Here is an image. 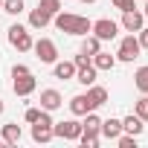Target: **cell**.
<instances>
[{"instance_id":"cell-27","label":"cell","mask_w":148,"mask_h":148,"mask_svg":"<svg viewBox=\"0 0 148 148\" xmlns=\"http://www.w3.org/2000/svg\"><path fill=\"white\" fill-rule=\"evenodd\" d=\"M73 64H76V67H87V64H93V55H87V52H79L76 58H73Z\"/></svg>"},{"instance_id":"cell-14","label":"cell","mask_w":148,"mask_h":148,"mask_svg":"<svg viewBox=\"0 0 148 148\" xmlns=\"http://www.w3.org/2000/svg\"><path fill=\"white\" fill-rule=\"evenodd\" d=\"M99 134H102L105 139H116V136L122 134V119H105L102 128H99Z\"/></svg>"},{"instance_id":"cell-1","label":"cell","mask_w":148,"mask_h":148,"mask_svg":"<svg viewBox=\"0 0 148 148\" xmlns=\"http://www.w3.org/2000/svg\"><path fill=\"white\" fill-rule=\"evenodd\" d=\"M52 21L67 35H90V29H93V21H87L82 15H70V12H58V15H52Z\"/></svg>"},{"instance_id":"cell-28","label":"cell","mask_w":148,"mask_h":148,"mask_svg":"<svg viewBox=\"0 0 148 148\" xmlns=\"http://www.w3.org/2000/svg\"><path fill=\"white\" fill-rule=\"evenodd\" d=\"M79 142H82L84 148H96V145H99V136H90V134H82V136H79Z\"/></svg>"},{"instance_id":"cell-26","label":"cell","mask_w":148,"mask_h":148,"mask_svg":"<svg viewBox=\"0 0 148 148\" xmlns=\"http://www.w3.org/2000/svg\"><path fill=\"white\" fill-rule=\"evenodd\" d=\"M134 113H136L142 122H148V99H139V102H136V108H134Z\"/></svg>"},{"instance_id":"cell-2","label":"cell","mask_w":148,"mask_h":148,"mask_svg":"<svg viewBox=\"0 0 148 148\" xmlns=\"http://www.w3.org/2000/svg\"><path fill=\"white\" fill-rule=\"evenodd\" d=\"M32 139L41 142V145L52 139V116H49V110H41V116L32 122Z\"/></svg>"},{"instance_id":"cell-8","label":"cell","mask_w":148,"mask_h":148,"mask_svg":"<svg viewBox=\"0 0 148 148\" xmlns=\"http://www.w3.org/2000/svg\"><path fill=\"white\" fill-rule=\"evenodd\" d=\"M139 49H142V47H139V41H136V38H134V32H131L128 38H122L116 58H119V61H134V58L139 55Z\"/></svg>"},{"instance_id":"cell-33","label":"cell","mask_w":148,"mask_h":148,"mask_svg":"<svg viewBox=\"0 0 148 148\" xmlns=\"http://www.w3.org/2000/svg\"><path fill=\"white\" fill-rule=\"evenodd\" d=\"M3 110H6V105H3V99H0V116H3Z\"/></svg>"},{"instance_id":"cell-32","label":"cell","mask_w":148,"mask_h":148,"mask_svg":"<svg viewBox=\"0 0 148 148\" xmlns=\"http://www.w3.org/2000/svg\"><path fill=\"white\" fill-rule=\"evenodd\" d=\"M136 41H139L142 49H148V29H139V38H136Z\"/></svg>"},{"instance_id":"cell-17","label":"cell","mask_w":148,"mask_h":148,"mask_svg":"<svg viewBox=\"0 0 148 148\" xmlns=\"http://www.w3.org/2000/svg\"><path fill=\"white\" fill-rule=\"evenodd\" d=\"M76 82H82L84 87H90L96 82V67L87 64V67H76Z\"/></svg>"},{"instance_id":"cell-9","label":"cell","mask_w":148,"mask_h":148,"mask_svg":"<svg viewBox=\"0 0 148 148\" xmlns=\"http://www.w3.org/2000/svg\"><path fill=\"white\" fill-rule=\"evenodd\" d=\"M70 110L76 113V116H84V113L96 110V105H93V99H90L87 93H82V96H73V99H70Z\"/></svg>"},{"instance_id":"cell-11","label":"cell","mask_w":148,"mask_h":148,"mask_svg":"<svg viewBox=\"0 0 148 148\" xmlns=\"http://www.w3.org/2000/svg\"><path fill=\"white\" fill-rule=\"evenodd\" d=\"M61 102H64V99H61L58 90H41V110H49V113H52V110L61 108Z\"/></svg>"},{"instance_id":"cell-15","label":"cell","mask_w":148,"mask_h":148,"mask_svg":"<svg viewBox=\"0 0 148 148\" xmlns=\"http://www.w3.org/2000/svg\"><path fill=\"white\" fill-rule=\"evenodd\" d=\"M99 128H102V119L90 110L84 113V122H82V134H90V136H99Z\"/></svg>"},{"instance_id":"cell-29","label":"cell","mask_w":148,"mask_h":148,"mask_svg":"<svg viewBox=\"0 0 148 148\" xmlns=\"http://www.w3.org/2000/svg\"><path fill=\"white\" fill-rule=\"evenodd\" d=\"M113 6L119 12H128V9H134V0H113Z\"/></svg>"},{"instance_id":"cell-13","label":"cell","mask_w":148,"mask_h":148,"mask_svg":"<svg viewBox=\"0 0 148 148\" xmlns=\"http://www.w3.org/2000/svg\"><path fill=\"white\" fill-rule=\"evenodd\" d=\"M49 21H52V15H49V12H44L41 6L29 12V26H32V29H44V26H49Z\"/></svg>"},{"instance_id":"cell-25","label":"cell","mask_w":148,"mask_h":148,"mask_svg":"<svg viewBox=\"0 0 148 148\" xmlns=\"http://www.w3.org/2000/svg\"><path fill=\"white\" fill-rule=\"evenodd\" d=\"M116 142H119V148H136V136L134 134H119Z\"/></svg>"},{"instance_id":"cell-23","label":"cell","mask_w":148,"mask_h":148,"mask_svg":"<svg viewBox=\"0 0 148 148\" xmlns=\"http://www.w3.org/2000/svg\"><path fill=\"white\" fill-rule=\"evenodd\" d=\"M38 6L44 12H49V15H58L61 12V0H38Z\"/></svg>"},{"instance_id":"cell-36","label":"cell","mask_w":148,"mask_h":148,"mask_svg":"<svg viewBox=\"0 0 148 148\" xmlns=\"http://www.w3.org/2000/svg\"><path fill=\"white\" fill-rule=\"evenodd\" d=\"M0 145H6V142H3V136H0Z\"/></svg>"},{"instance_id":"cell-3","label":"cell","mask_w":148,"mask_h":148,"mask_svg":"<svg viewBox=\"0 0 148 148\" xmlns=\"http://www.w3.org/2000/svg\"><path fill=\"white\" fill-rule=\"evenodd\" d=\"M52 136L58 139H70V142H76L82 136V122L76 119H64V122H52Z\"/></svg>"},{"instance_id":"cell-4","label":"cell","mask_w":148,"mask_h":148,"mask_svg":"<svg viewBox=\"0 0 148 148\" xmlns=\"http://www.w3.org/2000/svg\"><path fill=\"white\" fill-rule=\"evenodd\" d=\"M9 44L15 47V49H21V52H29L32 49V35L21 26V23H15V26H9Z\"/></svg>"},{"instance_id":"cell-38","label":"cell","mask_w":148,"mask_h":148,"mask_svg":"<svg viewBox=\"0 0 148 148\" xmlns=\"http://www.w3.org/2000/svg\"><path fill=\"white\" fill-rule=\"evenodd\" d=\"M145 99H148V96H145Z\"/></svg>"},{"instance_id":"cell-20","label":"cell","mask_w":148,"mask_h":148,"mask_svg":"<svg viewBox=\"0 0 148 148\" xmlns=\"http://www.w3.org/2000/svg\"><path fill=\"white\" fill-rule=\"evenodd\" d=\"M87 96L93 99V105H96V108H102V105L108 102V90H105V87H99L96 82L90 84V90H87Z\"/></svg>"},{"instance_id":"cell-21","label":"cell","mask_w":148,"mask_h":148,"mask_svg":"<svg viewBox=\"0 0 148 148\" xmlns=\"http://www.w3.org/2000/svg\"><path fill=\"white\" fill-rule=\"evenodd\" d=\"M134 84H136V90H139V93H148V64H145V67H139V70L134 73Z\"/></svg>"},{"instance_id":"cell-6","label":"cell","mask_w":148,"mask_h":148,"mask_svg":"<svg viewBox=\"0 0 148 148\" xmlns=\"http://www.w3.org/2000/svg\"><path fill=\"white\" fill-rule=\"evenodd\" d=\"M15 82H12V90H15V96H29V93H35V87H38V82H35V76L32 73H23V76H12Z\"/></svg>"},{"instance_id":"cell-35","label":"cell","mask_w":148,"mask_h":148,"mask_svg":"<svg viewBox=\"0 0 148 148\" xmlns=\"http://www.w3.org/2000/svg\"><path fill=\"white\" fill-rule=\"evenodd\" d=\"M82 3H96V0H82Z\"/></svg>"},{"instance_id":"cell-34","label":"cell","mask_w":148,"mask_h":148,"mask_svg":"<svg viewBox=\"0 0 148 148\" xmlns=\"http://www.w3.org/2000/svg\"><path fill=\"white\" fill-rule=\"evenodd\" d=\"M142 15H145V18H148V3H145V12H142Z\"/></svg>"},{"instance_id":"cell-19","label":"cell","mask_w":148,"mask_h":148,"mask_svg":"<svg viewBox=\"0 0 148 148\" xmlns=\"http://www.w3.org/2000/svg\"><path fill=\"white\" fill-rule=\"evenodd\" d=\"M93 67H96V70H113V67H116V58H113L110 52H102V49H99V52L93 55Z\"/></svg>"},{"instance_id":"cell-7","label":"cell","mask_w":148,"mask_h":148,"mask_svg":"<svg viewBox=\"0 0 148 148\" xmlns=\"http://www.w3.org/2000/svg\"><path fill=\"white\" fill-rule=\"evenodd\" d=\"M99 41H113L116 38V32H119V26L113 23V21H108V18H102V21H93V29H90Z\"/></svg>"},{"instance_id":"cell-30","label":"cell","mask_w":148,"mask_h":148,"mask_svg":"<svg viewBox=\"0 0 148 148\" xmlns=\"http://www.w3.org/2000/svg\"><path fill=\"white\" fill-rule=\"evenodd\" d=\"M23 73H32V70H29L26 64H15V67H12V76H23Z\"/></svg>"},{"instance_id":"cell-31","label":"cell","mask_w":148,"mask_h":148,"mask_svg":"<svg viewBox=\"0 0 148 148\" xmlns=\"http://www.w3.org/2000/svg\"><path fill=\"white\" fill-rule=\"evenodd\" d=\"M38 116H41V110H38V108H29V110H26V122H29V125H32Z\"/></svg>"},{"instance_id":"cell-12","label":"cell","mask_w":148,"mask_h":148,"mask_svg":"<svg viewBox=\"0 0 148 148\" xmlns=\"http://www.w3.org/2000/svg\"><path fill=\"white\" fill-rule=\"evenodd\" d=\"M0 136H3V142H6V145H18V142H21V136H23V131H21V125H18V122H9V125H3V134H0Z\"/></svg>"},{"instance_id":"cell-24","label":"cell","mask_w":148,"mask_h":148,"mask_svg":"<svg viewBox=\"0 0 148 148\" xmlns=\"http://www.w3.org/2000/svg\"><path fill=\"white\" fill-rule=\"evenodd\" d=\"M3 12H9V15H21V12H23V0H3Z\"/></svg>"},{"instance_id":"cell-37","label":"cell","mask_w":148,"mask_h":148,"mask_svg":"<svg viewBox=\"0 0 148 148\" xmlns=\"http://www.w3.org/2000/svg\"><path fill=\"white\" fill-rule=\"evenodd\" d=\"M0 9H3V0H0Z\"/></svg>"},{"instance_id":"cell-22","label":"cell","mask_w":148,"mask_h":148,"mask_svg":"<svg viewBox=\"0 0 148 148\" xmlns=\"http://www.w3.org/2000/svg\"><path fill=\"white\" fill-rule=\"evenodd\" d=\"M102 49V41L96 38V35H84V44H82V52H87V55H96Z\"/></svg>"},{"instance_id":"cell-5","label":"cell","mask_w":148,"mask_h":148,"mask_svg":"<svg viewBox=\"0 0 148 148\" xmlns=\"http://www.w3.org/2000/svg\"><path fill=\"white\" fill-rule=\"evenodd\" d=\"M32 49H35V55H38L44 64H55V58H58V47H55L49 38L35 41V44H32Z\"/></svg>"},{"instance_id":"cell-16","label":"cell","mask_w":148,"mask_h":148,"mask_svg":"<svg viewBox=\"0 0 148 148\" xmlns=\"http://www.w3.org/2000/svg\"><path fill=\"white\" fill-rule=\"evenodd\" d=\"M142 128H145V122H142L136 113H131V116H125V119H122V131H125V134L139 136V134H142Z\"/></svg>"},{"instance_id":"cell-18","label":"cell","mask_w":148,"mask_h":148,"mask_svg":"<svg viewBox=\"0 0 148 148\" xmlns=\"http://www.w3.org/2000/svg\"><path fill=\"white\" fill-rule=\"evenodd\" d=\"M52 73H55V79H64V82L67 79H76V64H73V61H58Z\"/></svg>"},{"instance_id":"cell-10","label":"cell","mask_w":148,"mask_h":148,"mask_svg":"<svg viewBox=\"0 0 148 148\" xmlns=\"http://www.w3.org/2000/svg\"><path fill=\"white\" fill-rule=\"evenodd\" d=\"M142 21H145V15L136 12V6L128 9V12H122V26H125L128 32H139V29H142Z\"/></svg>"}]
</instances>
